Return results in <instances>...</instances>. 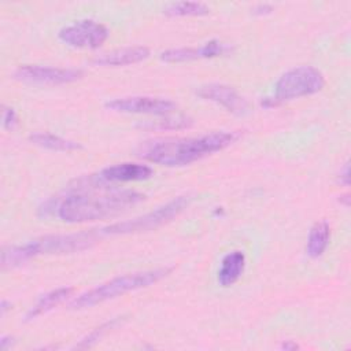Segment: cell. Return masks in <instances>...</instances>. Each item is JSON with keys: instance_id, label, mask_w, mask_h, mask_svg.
<instances>
[{"instance_id": "13", "label": "cell", "mask_w": 351, "mask_h": 351, "mask_svg": "<svg viewBox=\"0 0 351 351\" xmlns=\"http://www.w3.org/2000/svg\"><path fill=\"white\" fill-rule=\"evenodd\" d=\"M151 55L149 48L137 45V47H126V48H118L110 52H104L101 55H97L93 59V63L96 66H128L140 63L145 59H148Z\"/></svg>"}, {"instance_id": "11", "label": "cell", "mask_w": 351, "mask_h": 351, "mask_svg": "<svg viewBox=\"0 0 351 351\" xmlns=\"http://www.w3.org/2000/svg\"><path fill=\"white\" fill-rule=\"evenodd\" d=\"M196 95L204 100L223 107L230 114L243 117L250 112V103L230 85L218 82L206 84L197 88Z\"/></svg>"}, {"instance_id": "10", "label": "cell", "mask_w": 351, "mask_h": 351, "mask_svg": "<svg viewBox=\"0 0 351 351\" xmlns=\"http://www.w3.org/2000/svg\"><path fill=\"white\" fill-rule=\"evenodd\" d=\"M232 52H233V47L230 44L213 38L199 47H181V48H170V49L162 51L159 53V59L166 63H181V62L228 56Z\"/></svg>"}, {"instance_id": "2", "label": "cell", "mask_w": 351, "mask_h": 351, "mask_svg": "<svg viewBox=\"0 0 351 351\" xmlns=\"http://www.w3.org/2000/svg\"><path fill=\"white\" fill-rule=\"evenodd\" d=\"M240 137L239 130H219L196 137H160L141 143L137 154L151 163L182 167L225 149Z\"/></svg>"}, {"instance_id": "20", "label": "cell", "mask_w": 351, "mask_h": 351, "mask_svg": "<svg viewBox=\"0 0 351 351\" xmlns=\"http://www.w3.org/2000/svg\"><path fill=\"white\" fill-rule=\"evenodd\" d=\"M118 322V319H111L103 325H100L99 328L93 329L89 335H86L85 337H82L73 348H88V347H92L96 341H99V339L108 330L111 329L112 326H115V324Z\"/></svg>"}, {"instance_id": "1", "label": "cell", "mask_w": 351, "mask_h": 351, "mask_svg": "<svg viewBox=\"0 0 351 351\" xmlns=\"http://www.w3.org/2000/svg\"><path fill=\"white\" fill-rule=\"evenodd\" d=\"M78 186L56 206L58 217L67 223H84L114 217L141 203L145 195L132 189H103L95 186L88 177L81 178Z\"/></svg>"}, {"instance_id": "21", "label": "cell", "mask_w": 351, "mask_h": 351, "mask_svg": "<svg viewBox=\"0 0 351 351\" xmlns=\"http://www.w3.org/2000/svg\"><path fill=\"white\" fill-rule=\"evenodd\" d=\"M1 125L5 130H14L18 125V114L16 111L10 106H3L1 111Z\"/></svg>"}, {"instance_id": "24", "label": "cell", "mask_w": 351, "mask_h": 351, "mask_svg": "<svg viewBox=\"0 0 351 351\" xmlns=\"http://www.w3.org/2000/svg\"><path fill=\"white\" fill-rule=\"evenodd\" d=\"M14 344V337L11 335H3L0 339V347L1 350H8Z\"/></svg>"}, {"instance_id": "15", "label": "cell", "mask_w": 351, "mask_h": 351, "mask_svg": "<svg viewBox=\"0 0 351 351\" xmlns=\"http://www.w3.org/2000/svg\"><path fill=\"white\" fill-rule=\"evenodd\" d=\"M73 292H74L73 287H60V288H56L53 291L44 293L36 302V304L27 310V313L25 315V321H32V319L51 311L53 307H56V306L62 304L64 300H67Z\"/></svg>"}, {"instance_id": "3", "label": "cell", "mask_w": 351, "mask_h": 351, "mask_svg": "<svg viewBox=\"0 0 351 351\" xmlns=\"http://www.w3.org/2000/svg\"><path fill=\"white\" fill-rule=\"evenodd\" d=\"M96 240L97 234L93 232L41 236L23 244L4 248L1 252V265L7 269L23 265L40 255H63L84 251L92 247Z\"/></svg>"}, {"instance_id": "22", "label": "cell", "mask_w": 351, "mask_h": 351, "mask_svg": "<svg viewBox=\"0 0 351 351\" xmlns=\"http://www.w3.org/2000/svg\"><path fill=\"white\" fill-rule=\"evenodd\" d=\"M337 178H339V182H340L341 185H344V186H348V185H350V163H348V162H346V163L341 166Z\"/></svg>"}, {"instance_id": "9", "label": "cell", "mask_w": 351, "mask_h": 351, "mask_svg": "<svg viewBox=\"0 0 351 351\" xmlns=\"http://www.w3.org/2000/svg\"><path fill=\"white\" fill-rule=\"evenodd\" d=\"M84 71L70 67H52L41 64H21L14 71L18 81L40 85H63L71 84L82 78Z\"/></svg>"}, {"instance_id": "27", "label": "cell", "mask_w": 351, "mask_h": 351, "mask_svg": "<svg viewBox=\"0 0 351 351\" xmlns=\"http://www.w3.org/2000/svg\"><path fill=\"white\" fill-rule=\"evenodd\" d=\"M339 197H340L339 200H340V202H343L346 207H348V206H350V195H348V193H343V195H340Z\"/></svg>"}, {"instance_id": "16", "label": "cell", "mask_w": 351, "mask_h": 351, "mask_svg": "<svg viewBox=\"0 0 351 351\" xmlns=\"http://www.w3.org/2000/svg\"><path fill=\"white\" fill-rule=\"evenodd\" d=\"M29 141L37 147L49 149V151H59V152H70L82 149V145L78 141L64 138L62 136L49 133V132H36L29 136Z\"/></svg>"}, {"instance_id": "6", "label": "cell", "mask_w": 351, "mask_h": 351, "mask_svg": "<svg viewBox=\"0 0 351 351\" xmlns=\"http://www.w3.org/2000/svg\"><path fill=\"white\" fill-rule=\"evenodd\" d=\"M189 203H191L189 195L177 196L173 200L156 207L155 210L144 215L104 226L100 229V233L101 234H132V233H140V232H148V230L156 229L170 222L176 217H178L189 206Z\"/></svg>"}, {"instance_id": "18", "label": "cell", "mask_w": 351, "mask_h": 351, "mask_svg": "<svg viewBox=\"0 0 351 351\" xmlns=\"http://www.w3.org/2000/svg\"><path fill=\"white\" fill-rule=\"evenodd\" d=\"M167 16H203L210 14V7L202 1H171L163 7Z\"/></svg>"}, {"instance_id": "23", "label": "cell", "mask_w": 351, "mask_h": 351, "mask_svg": "<svg viewBox=\"0 0 351 351\" xmlns=\"http://www.w3.org/2000/svg\"><path fill=\"white\" fill-rule=\"evenodd\" d=\"M273 12V5L267 3H259L252 8V14L255 15H267Z\"/></svg>"}, {"instance_id": "19", "label": "cell", "mask_w": 351, "mask_h": 351, "mask_svg": "<svg viewBox=\"0 0 351 351\" xmlns=\"http://www.w3.org/2000/svg\"><path fill=\"white\" fill-rule=\"evenodd\" d=\"M193 125V119L188 115H163V118L156 119V121H145L138 123L140 128L143 129H149V130H180V129H186Z\"/></svg>"}, {"instance_id": "4", "label": "cell", "mask_w": 351, "mask_h": 351, "mask_svg": "<svg viewBox=\"0 0 351 351\" xmlns=\"http://www.w3.org/2000/svg\"><path fill=\"white\" fill-rule=\"evenodd\" d=\"M171 267H159L152 270L128 273L118 277H114L89 291H85L75 296L70 303L69 308L71 310H84L100 304L103 302L115 299L128 292L138 291L147 287H151L170 274Z\"/></svg>"}, {"instance_id": "14", "label": "cell", "mask_w": 351, "mask_h": 351, "mask_svg": "<svg viewBox=\"0 0 351 351\" xmlns=\"http://www.w3.org/2000/svg\"><path fill=\"white\" fill-rule=\"evenodd\" d=\"M245 269V255L243 251L234 250L228 252L222 261L217 273V281L221 287L228 288L233 285L244 273Z\"/></svg>"}, {"instance_id": "12", "label": "cell", "mask_w": 351, "mask_h": 351, "mask_svg": "<svg viewBox=\"0 0 351 351\" xmlns=\"http://www.w3.org/2000/svg\"><path fill=\"white\" fill-rule=\"evenodd\" d=\"M97 178L103 184H115V182H130V181H144L154 176L152 167L141 163L123 162L112 166H107L100 170Z\"/></svg>"}, {"instance_id": "26", "label": "cell", "mask_w": 351, "mask_h": 351, "mask_svg": "<svg viewBox=\"0 0 351 351\" xmlns=\"http://www.w3.org/2000/svg\"><path fill=\"white\" fill-rule=\"evenodd\" d=\"M10 307H11V303H10V302H7L5 299H3V300H1V303H0V311H1V315H4Z\"/></svg>"}, {"instance_id": "5", "label": "cell", "mask_w": 351, "mask_h": 351, "mask_svg": "<svg viewBox=\"0 0 351 351\" xmlns=\"http://www.w3.org/2000/svg\"><path fill=\"white\" fill-rule=\"evenodd\" d=\"M325 84V75L317 67L310 64L296 66L278 77L273 93L262 97L261 104L266 108L277 107L299 97L315 95L322 90Z\"/></svg>"}, {"instance_id": "25", "label": "cell", "mask_w": 351, "mask_h": 351, "mask_svg": "<svg viewBox=\"0 0 351 351\" xmlns=\"http://www.w3.org/2000/svg\"><path fill=\"white\" fill-rule=\"evenodd\" d=\"M296 348H299V346L292 340H287L281 344V350H296Z\"/></svg>"}, {"instance_id": "17", "label": "cell", "mask_w": 351, "mask_h": 351, "mask_svg": "<svg viewBox=\"0 0 351 351\" xmlns=\"http://www.w3.org/2000/svg\"><path fill=\"white\" fill-rule=\"evenodd\" d=\"M329 240H330L329 223L326 221L315 222L308 232V237L306 243V254L313 259L319 258L326 251L329 245Z\"/></svg>"}, {"instance_id": "7", "label": "cell", "mask_w": 351, "mask_h": 351, "mask_svg": "<svg viewBox=\"0 0 351 351\" xmlns=\"http://www.w3.org/2000/svg\"><path fill=\"white\" fill-rule=\"evenodd\" d=\"M108 29L95 19H78L63 26L58 32V38L71 47L81 49H97L108 38Z\"/></svg>"}, {"instance_id": "8", "label": "cell", "mask_w": 351, "mask_h": 351, "mask_svg": "<svg viewBox=\"0 0 351 351\" xmlns=\"http://www.w3.org/2000/svg\"><path fill=\"white\" fill-rule=\"evenodd\" d=\"M106 108L122 114H147L163 117L177 110V103L158 96H123L106 101Z\"/></svg>"}]
</instances>
